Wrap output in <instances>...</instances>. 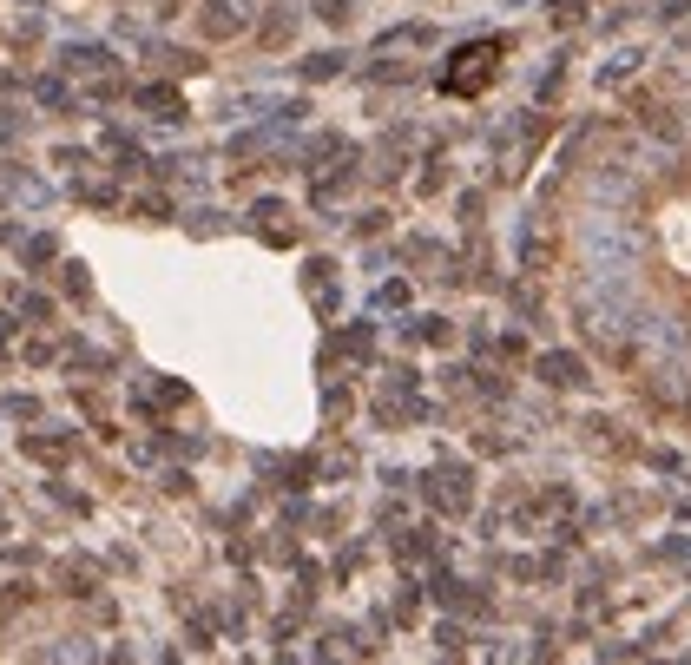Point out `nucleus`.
Instances as JSON below:
<instances>
[{"instance_id":"obj_1","label":"nucleus","mask_w":691,"mask_h":665,"mask_svg":"<svg viewBox=\"0 0 691 665\" xmlns=\"http://www.w3.org/2000/svg\"><path fill=\"white\" fill-rule=\"evenodd\" d=\"M198 27H205V40H231V33L251 27V0H205Z\"/></svg>"},{"instance_id":"obj_2","label":"nucleus","mask_w":691,"mask_h":665,"mask_svg":"<svg viewBox=\"0 0 691 665\" xmlns=\"http://www.w3.org/2000/svg\"><path fill=\"white\" fill-rule=\"evenodd\" d=\"M540 376H547V382H560V389H573V382H580L586 369L573 363V356H547V363H540Z\"/></svg>"},{"instance_id":"obj_3","label":"nucleus","mask_w":691,"mask_h":665,"mask_svg":"<svg viewBox=\"0 0 691 665\" xmlns=\"http://www.w3.org/2000/svg\"><path fill=\"white\" fill-rule=\"evenodd\" d=\"M310 7L330 20V27H349V14H356V0H310Z\"/></svg>"},{"instance_id":"obj_4","label":"nucleus","mask_w":691,"mask_h":665,"mask_svg":"<svg viewBox=\"0 0 691 665\" xmlns=\"http://www.w3.org/2000/svg\"><path fill=\"white\" fill-rule=\"evenodd\" d=\"M145 106H152L158 119H178V112H185V106H178L172 93H165V86H145Z\"/></svg>"},{"instance_id":"obj_5","label":"nucleus","mask_w":691,"mask_h":665,"mask_svg":"<svg viewBox=\"0 0 691 665\" xmlns=\"http://www.w3.org/2000/svg\"><path fill=\"white\" fill-rule=\"evenodd\" d=\"M14 606H20V586H14V593H0V619L14 613Z\"/></svg>"},{"instance_id":"obj_6","label":"nucleus","mask_w":691,"mask_h":665,"mask_svg":"<svg viewBox=\"0 0 691 665\" xmlns=\"http://www.w3.org/2000/svg\"><path fill=\"white\" fill-rule=\"evenodd\" d=\"M158 7H165V14H172V7H178V0H158Z\"/></svg>"}]
</instances>
